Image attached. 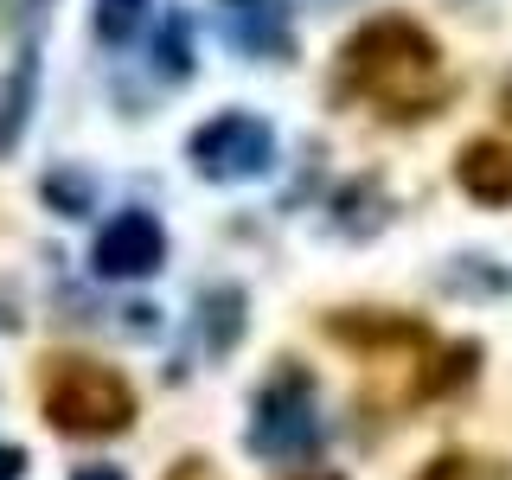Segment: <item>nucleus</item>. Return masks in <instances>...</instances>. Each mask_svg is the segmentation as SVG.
I'll use <instances>...</instances> for the list:
<instances>
[{"label": "nucleus", "instance_id": "a211bd4d", "mask_svg": "<svg viewBox=\"0 0 512 480\" xmlns=\"http://www.w3.org/2000/svg\"><path fill=\"white\" fill-rule=\"evenodd\" d=\"M71 480H128L122 468H103V461H90V468H77Z\"/></svg>", "mask_w": 512, "mask_h": 480}, {"label": "nucleus", "instance_id": "4468645a", "mask_svg": "<svg viewBox=\"0 0 512 480\" xmlns=\"http://www.w3.org/2000/svg\"><path fill=\"white\" fill-rule=\"evenodd\" d=\"M141 20H148V0H96V39L103 45H128Z\"/></svg>", "mask_w": 512, "mask_h": 480}, {"label": "nucleus", "instance_id": "9b49d317", "mask_svg": "<svg viewBox=\"0 0 512 480\" xmlns=\"http://www.w3.org/2000/svg\"><path fill=\"white\" fill-rule=\"evenodd\" d=\"M474 372H480V340H455V346H442L436 359L416 372L410 391H416V397H448V391H461Z\"/></svg>", "mask_w": 512, "mask_h": 480}, {"label": "nucleus", "instance_id": "f257e3e1", "mask_svg": "<svg viewBox=\"0 0 512 480\" xmlns=\"http://www.w3.org/2000/svg\"><path fill=\"white\" fill-rule=\"evenodd\" d=\"M340 96H359L391 122L436 116L448 103L442 77V45L436 32H423L410 13H378L340 45Z\"/></svg>", "mask_w": 512, "mask_h": 480}, {"label": "nucleus", "instance_id": "aec40b11", "mask_svg": "<svg viewBox=\"0 0 512 480\" xmlns=\"http://www.w3.org/2000/svg\"><path fill=\"white\" fill-rule=\"evenodd\" d=\"M506 109H512V84H506Z\"/></svg>", "mask_w": 512, "mask_h": 480}, {"label": "nucleus", "instance_id": "f03ea898", "mask_svg": "<svg viewBox=\"0 0 512 480\" xmlns=\"http://www.w3.org/2000/svg\"><path fill=\"white\" fill-rule=\"evenodd\" d=\"M39 404H45V423H52L58 436L96 442V436H122V429L135 423V384H128L116 365L64 352V359H45Z\"/></svg>", "mask_w": 512, "mask_h": 480}, {"label": "nucleus", "instance_id": "ddd939ff", "mask_svg": "<svg viewBox=\"0 0 512 480\" xmlns=\"http://www.w3.org/2000/svg\"><path fill=\"white\" fill-rule=\"evenodd\" d=\"M45 205H52L58 218H84L90 205H96V186L84 180V173H45Z\"/></svg>", "mask_w": 512, "mask_h": 480}, {"label": "nucleus", "instance_id": "6ab92c4d", "mask_svg": "<svg viewBox=\"0 0 512 480\" xmlns=\"http://www.w3.org/2000/svg\"><path fill=\"white\" fill-rule=\"evenodd\" d=\"M301 480H340V474H301Z\"/></svg>", "mask_w": 512, "mask_h": 480}, {"label": "nucleus", "instance_id": "20e7f679", "mask_svg": "<svg viewBox=\"0 0 512 480\" xmlns=\"http://www.w3.org/2000/svg\"><path fill=\"white\" fill-rule=\"evenodd\" d=\"M320 436L314 423V378L301 372L295 359H282L269 384L256 391V423H250V455H269V461H295L308 455Z\"/></svg>", "mask_w": 512, "mask_h": 480}, {"label": "nucleus", "instance_id": "dca6fc26", "mask_svg": "<svg viewBox=\"0 0 512 480\" xmlns=\"http://www.w3.org/2000/svg\"><path fill=\"white\" fill-rule=\"evenodd\" d=\"M167 480H218V468L205 455H186V461H173V468H167Z\"/></svg>", "mask_w": 512, "mask_h": 480}, {"label": "nucleus", "instance_id": "7ed1b4c3", "mask_svg": "<svg viewBox=\"0 0 512 480\" xmlns=\"http://www.w3.org/2000/svg\"><path fill=\"white\" fill-rule=\"evenodd\" d=\"M186 160L199 167V180H218V186L263 180L276 167V128L263 116H250V109H218L212 122L192 128Z\"/></svg>", "mask_w": 512, "mask_h": 480}, {"label": "nucleus", "instance_id": "f3484780", "mask_svg": "<svg viewBox=\"0 0 512 480\" xmlns=\"http://www.w3.org/2000/svg\"><path fill=\"white\" fill-rule=\"evenodd\" d=\"M20 474H26V448L0 442V480H20Z\"/></svg>", "mask_w": 512, "mask_h": 480}, {"label": "nucleus", "instance_id": "423d86ee", "mask_svg": "<svg viewBox=\"0 0 512 480\" xmlns=\"http://www.w3.org/2000/svg\"><path fill=\"white\" fill-rule=\"evenodd\" d=\"M218 39L244 58H295V20L288 0H212Z\"/></svg>", "mask_w": 512, "mask_h": 480}, {"label": "nucleus", "instance_id": "6e6552de", "mask_svg": "<svg viewBox=\"0 0 512 480\" xmlns=\"http://www.w3.org/2000/svg\"><path fill=\"white\" fill-rule=\"evenodd\" d=\"M455 180L480 205H512V141H500V135L468 141V148L455 154Z\"/></svg>", "mask_w": 512, "mask_h": 480}, {"label": "nucleus", "instance_id": "39448f33", "mask_svg": "<svg viewBox=\"0 0 512 480\" xmlns=\"http://www.w3.org/2000/svg\"><path fill=\"white\" fill-rule=\"evenodd\" d=\"M90 263H96V276L103 282H148L160 263H167V231H160V218L154 212H116L96 231V244H90Z\"/></svg>", "mask_w": 512, "mask_h": 480}, {"label": "nucleus", "instance_id": "2eb2a0df", "mask_svg": "<svg viewBox=\"0 0 512 480\" xmlns=\"http://www.w3.org/2000/svg\"><path fill=\"white\" fill-rule=\"evenodd\" d=\"M416 480H500V468L480 461V455H436Z\"/></svg>", "mask_w": 512, "mask_h": 480}, {"label": "nucleus", "instance_id": "1a4fd4ad", "mask_svg": "<svg viewBox=\"0 0 512 480\" xmlns=\"http://www.w3.org/2000/svg\"><path fill=\"white\" fill-rule=\"evenodd\" d=\"M32 96H39V45H20L7 84H0V154L20 148V135L32 122Z\"/></svg>", "mask_w": 512, "mask_h": 480}, {"label": "nucleus", "instance_id": "0eeeda50", "mask_svg": "<svg viewBox=\"0 0 512 480\" xmlns=\"http://www.w3.org/2000/svg\"><path fill=\"white\" fill-rule=\"evenodd\" d=\"M333 346L346 352H429V327L416 314H391V308H333L320 320Z\"/></svg>", "mask_w": 512, "mask_h": 480}, {"label": "nucleus", "instance_id": "9d476101", "mask_svg": "<svg viewBox=\"0 0 512 480\" xmlns=\"http://www.w3.org/2000/svg\"><path fill=\"white\" fill-rule=\"evenodd\" d=\"M244 308H250V301H244V288H237V282H212V288H205V295H199V333H205V346L231 352L237 340H244Z\"/></svg>", "mask_w": 512, "mask_h": 480}, {"label": "nucleus", "instance_id": "f8f14e48", "mask_svg": "<svg viewBox=\"0 0 512 480\" xmlns=\"http://www.w3.org/2000/svg\"><path fill=\"white\" fill-rule=\"evenodd\" d=\"M154 71L167 77V84H186L192 77V20L186 13H167L154 32Z\"/></svg>", "mask_w": 512, "mask_h": 480}]
</instances>
